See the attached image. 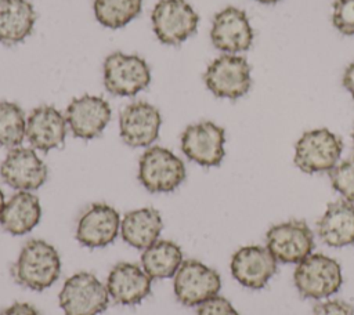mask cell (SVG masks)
Here are the masks:
<instances>
[{
    "label": "cell",
    "instance_id": "cell-1",
    "mask_svg": "<svg viewBox=\"0 0 354 315\" xmlns=\"http://www.w3.org/2000/svg\"><path fill=\"white\" fill-rule=\"evenodd\" d=\"M15 282L35 292H41L57 282L61 258L57 249L43 239L28 240L11 268Z\"/></svg>",
    "mask_w": 354,
    "mask_h": 315
},
{
    "label": "cell",
    "instance_id": "cell-2",
    "mask_svg": "<svg viewBox=\"0 0 354 315\" xmlns=\"http://www.w3.org/2000/svg\"><path fill=\"white\" fill-rule=\"evenodd\" d=\"M293 282L304 298L322 300L339 292L343 283L340 264L322 253L310 254L296 264Z\"/></svg>",
    "mask_w": 354,
    "mask_h": 315
},
{
    "label": "cell",
    "instance_id": "cell-3",
    "mask_svg": "<svg viewBox=\"0 0 354 315\" xmlns=\"http://www.w3.org/2000/svg\"><path fill=\"white\" fill-rule=\"evenodd\" d=\"M343 141L326 127L313 128L301 134L295 145L293 162L307 174L329 173L340 160Z\"/></svg>",
    "mask_w": 354,
    "mask_h": 315
},
{
    "label": "cell",
    "instance_id": "cell-4",
    "mask_svg": "<svg viewBox=\"0 0 354 315\" xmlns=\"http://www.w3.org/2000/svg\"><path fill=\"white\" fill-rule=\"evenodd\" d=\"M184 162L163 146H149L138 162V181L152 193H167L185 180Z\"/></svg>",
    "mask_w": 354,
    "mask_h": 315
},
{
    "label": "cell",
    "instance_id": "cell-5",
    "mask_svg": "<svg viewBox=\"0 0 354 315\" xmlns=\"http://www.w3.org/2000/svg\"><path fill=\"white\" fill-rule=\"evenodd\" d=\"M58 301L64 315H98L106 309L109 293L94 274L82 271L64 282Z\"/></svg>",
    "mask_w": 354,
    "mask_h": 315
},
{
    "label": "cell",
    "instance_id": "cell-6",
    "mask_svg": "<svg viewBox=\"0 0 354 315\" xmlns=\"http://www.w3.org/2000/svg\"><path fill=\"white\" fill-rule=\"evenodd\" d=\"M104 86L112 95L134 97L151 83L147 61L136 54L120 51L109 54L102 66Z\"/></svg>",
    "mask_w": 354,
    "mask_h": 315
},
{
    "label": "cell",
    "instance_id": "cell-7",
    "mask_svg": "<svg viewBox=\"0 0 354 315\" xmlns=\"http://www.w3.org/2000/svg\"><path fill=\"white\" fill-rule=\"evenodd\" d=\"M203 80L209 91L217 98L238 99L250 90V65L242 55L223 54L210 62Z\"/></svg>",
    "mask_w": 354,
    "mask_h": 315
},
{
    "label": "cell",
    "instance_id": "cell-8",
    "mask_svg": "<svg viewBox=\"0 0 354 315\" xmlns=\"http://www.w3.org/2000/svg\"><path fill=\"white\" fill-rule=\"evenodd\" d=\"M151 21L160 43L178 46L196 32L199 15L185 0H159L152 10Z\"/></svg>",
    "mask_w": 354,
    "mask_h": 315
},
{
    "label": "cell",
    "instance_id": "cell-9",
    "mask_svg": "<svg viewBox=\"0 0 354 315\" xmlns=\"http://www.w3.org/2000/svg\"><path fill=\"white\" fill-rule=\"evenodd\" d=\"M173 278L174 296L187 307L201 305L221 289L218 272L198 260H184Z\"/></svg>",
    "mask_w": 354,
    "mask_h": 315
},
{
    "label": "cell",
    "instance_id": "cell-10",
    "mask_svg": "<svg viewBox=\"0 0 354 315\" xmlns=\"http://www.w3.org/2000/svg\"><path fill=\"white\" fill-rule=\"evenodd\" d=\"M267 249L278 262L299 264L313 253L314 235L303 220H289L272 225L266 233Z\"/></svg>",
    "mask_w": 354,
    "mask_h": 315
},
{
    "label": "cell",
    "instance_id": "cell-11",
    "mask_svg": "<svg viewBox=\"0 0 354 315\" xmlns=\"http://www.w3.org/2000/svg\"><path fill=\"white\" fill-rule=\"evenodd\" d=\"M224 144V128L210 120L189 124L181 134L183 153L203 167H214L223 162Z\"/></svg>",
    "mask_w": 354,
    "mask_h": 315
},
{
    "label": "cell",
    "instance_id": "cell-12",
    "mask_svg": "<svg viewBox=\"0 0 354 315\" xmlns=\"http://www.w3.org/2000/svg\"><path fill=\"white\" fill-rule=\"evenodd\" d=\"M253 39L254 32L243 10L228 6L214 15L210 40L217 50L225 54H239L252 47Z\"/></svg>",
    "mask_w": 354,
    "mask_h": 315
},
{
    "label": "cell",
    "instance_id": "cell-13",
    "mask_svg": "<svg viewBox=\"0 0 354 315\" xmlns=\"http://www.w3.org/2000/svg\"><path fill=\"white\" fill-rule=\"evenodd\" d=\"M0 175L14 189L35 191L46 182L48 169L35 149L17 146L1 162Z\"/></svg>",
    "mask_w": 354,
    "mask_h": 315
},
{
    "label": "cell",
    "instance_id": "cell-14",
    "mask_svg": "<svg viewBox=\"0 0 354 315\" xmlns=\"http://www.w3.org/2000/svg\"><path fill=\"white\" fill-rule=\"evenodd\" d=\"M162 116L156 106L136 101L123 108L119 116L120 138L133 148L149 146L159 137Z\"/></svg>",
    "mask_w": 354,
    "mask_h": 315
},
{
    "label": "cell",
    "instance_id": "cell-15",
    "mask_svg": "<svg viewBox=\"0 0 354 315\" xmlns=\"http://www.w3.org/2000/svg\"><path fill=\"white\" fill-rule=\"evenodd\" d=\"M278 261L271 251L259 245L238 249L231 258V274L242 286L253 290L263 289L277 272Z\"/></svg>",
    "mask_w": 354,
    "mask_h": 315
},
{
    "label": "cell",
    "instance_id": "cell-16",
    "mask_svg": "<svg viewBox=\"0 0 354 315\" xmlns=\"http://www.w3.org/2000/svg\"><path fill=\"white\" fill-rule=\"evenodd\" d=\"M112 116L108 101L98 95H82L72 99L65 112L66 123L72 134L82 140L98 137Z\"/></svg>",
    "mask_w": 354,
    "mask_h": 315
},
{
    "label": "cell",
    "instance_id": "cell-17",
    "mask_svg": "<svg viewBox=\"0 0 354 315\" xmlns=\"http://www.w3.org/2000/svg\"><path fill=\"white\" fill-rule=\"evenodd\" d=\"M120 222L116 209L105 203H94L80 216L76 225V239L90 249L105 247L118 238Z\"/></svg>",
    "mask_w": 354,
    "mask_h": 315
},
{
    "label": "cell",
    "instance_id": "cell-18",
    "mask_svg": "<svg viewBox=\"0 0 354 315\" xmlns=\"http://www.w3.org/2000/svg\"><path fill=\"white\" fill-rule=\"evenodd\" d=\"M151 276L134 262H118L106 279L109 297L122 305L140 304L151 293Z\"/></svg>",
    "mask_w": 354,
    "mask_h": 315
},
{
    "label": "cell",
    "instance_id": "cell-19",
    "mask_svg": "<svg viewBox=\"0 0 354 315\" xmlns=\"http://www.w3.org/2000/svg\"><path fill=\"white\" fill-rule=\"evenodd\" d=\"M66 126L65 116L55 106L41 105L26 119V138L35 149L48 152L64 144Z\"/></svg>",
    "mask_w": 354,
    "mask_h": 315
},
{
    "label": "cell",
    "instance_id": "cell-20",
    "mask_svg": "<svg viewBox=\"0 0 354 315\" xmlns=\"http://www.w3.org/2000/svg\"><path fill=\"white\" fill-rule=\"evenodd\" d=\"M317 229L321 240L330 247L354 245V203L344 199L329 203Z\"/></svg>",
    "mask_w": 354,
    "mask_h": 315
},
{
    "label": "cell",
    "instance_id": "cell-21",
    "mask_svg": "<svg viewBox=\"0 0 354 315\" xmlns=\"http://www.w3.org/2000/svg\"><path fill=\"white\" fill-rule=\"evenodd\" d=\"M41 218L39 198L30 191H18L4 204L0 225L11 235L22 236L30 232Z\"/></svg>",
    "mask_w": 354,
    "mask_h": 315
},
{
    "label": "cell",
    "instance_id": "cell-22",
    "mask_svg": "<svg viewBox=\"0 0 354 315\" xmlns=\"http://www.w3.org/2000/svg\"><path fill=\"white\" fill-rule=\"evenodd\" d=\"M162 228L160 213L153 207H141L124 214L120 222V235L129 246L145 250L159 240Z\"/></svg>",
    "mask_w": 354,
    "mask_h": 315
},
{
    "label": "cell",
    "instance_id": "cell-23",
    "mask_svg": "<svg viewBox=\"0 0 354 315\" xmlns=\"http://www.w3.org/2000/svg\"><path fill=\"white\" fill-rule=\"evenodd\" d=\"M36 11L28 0H0V43L14 46L33 30Z\"/></svg>",
    "mask_w": 354,
    "mask_h": 315
},
{
    "label": "cell",
    "instance_id": "cell-24",
    "mask_svg": "<svg viewBox=\"0 0 354 315\" xmlns=\"http://www.w3.org/2000/svg\"><path fill=\"white\" fill-rule=\"evenodd\" d=\"M183 261V250L180 246L165 239L156 240L141 254V267L152 280L174 276Z\"/></svg>",
    "mask_w": 354,
    "mask_h": 315
},
{
    "label": "cell",
    "instance_id": "cell-25",
    "mask_svg": "<svg viewBox=\"0 0 354 315\" xmlns=\"http://www.w3.org/2000/svg\"><path fill=\"white\" fill-rule=\"evenodd\" d=\"M142 0H94L95 19L105 28L120 29L138 17Z\"/></svg>",
    "mask_w": 354,
    "mask_h": 315
},
{
    "label": "cell",
    "instance_id": "cell-26",
    "mask_svg": "<svg viewBox=\"0 0 354 315\" xmlns=\"http://www.w3.org/2000/svg\"><path fill=\"white\" fill-rule=\"evenodd\" d=\"M26 137V116L24 109L11 101L0 102V145L17 148Z\"/></svg>",
    "mask_w": 354,
    "mask_h": 315
},
{
    "label": "cell",
    "instance_id": "cell-27",
    "mask_svg": "<svg viewBox=\"0 0 354 315\" xmlns=\"http://www.w3.org/2000/svg\"><path fill=\"white\" fill-rule=\"evenodd\" d=\"M329 178L333 189L344 200L354 203V156L339 162L329 171Z\"/></svg>",
    "mask_w": 354,
    "mask_h": 315
},
{
    "label": "cell",
    "instance_id": "cell-28",
    "mask_svg": "<svg viewBox=\"0 0 354 315\" xmlns=\"http://www.w3.org/2000/svg\"><path fill=\"white\" fill-rule=\"evenodd\" d=\"M332 23L344 36H354V0H335Z\"/></svg>",
    "mask_w": 354,
    "mask_h": 315
},
{
    "label": "cell",
    "instance_id": "cell-29",
    "mask_svg": "<svg viewBox=\"0 0 354 315\" xmlns=\"http://www.w3.org/2000/svg\"><path fill=\"white\" fill-rule=\"evenodd\" d=\"M196 315H239L232 304L223 296H214L198 305Z\"/></svg>",
    "mask_w": 354,
    "mask_h": 315
},
{
    "label": "cell",
    "instance_id": "cell-30",
    "mask_svg": "<svg viewBox=\"0 0 354 315\" xmlns=\"http://www.w3.org/2000/svg\"><path fill=\"white\" fill-rule=\"evenodd\" d=\"M313 315H354V307L343 300H326L314 307Z\"/></svg>",
    "mask_w": 354,
    "mask_h": 315
},
{
    "label": "cell",
    "instance_id": "cell-31",
    "mask_svg": "<svg viewBox=\"0 0 354 315\" xmlns=\"http://www.w3.org/2000/svg\"><path fill=\"white\" fill-rule=\"evenodd\" d=\"M0 315H41L36 307L29 303H14L4 308Z\"/></svg>",
    "mask_w": 354,
    "mask_h": 315
},
{
    "label": "cell",
    "instance_id": "cell-32",
    "mask_svg": "<svg viewBox=\"0 0 354 315\" xmlns=\"http://www.w3.org/2000/svg\"><path fill=\"white\" fill-rule=\"evenodd\" d=\"M342 83L346 87V90L350 93L353 101H354V62L347 65V68L343 72Z\"/></svg>",
    "mask_w": 354,
    "mask_h": 315
},
{
    "label": "cell",
    "instance_id": "cell-33",
    "mask_svg": "<svg viewBox=\"0 0 354 315\" xmlns=\"http://www.w3.org/2000/svg\"><path fill=\"white\" fill-rule=\"evenodd\" d=\"M4 204H6V198H4V193H3V191L0 188V216H1V211L4 209Z\"/></svg>",
    "mask_w": 354,
    "mask_h": 315
},
{
    "label": "cell",
    "instance_id": "cell-34",
    "mask_svg": "<svg viewBox=\"0 0 354 315\" xmlns=\"http://www.w3.org/2000/svg\"><path fill=\"white\" fill-rule=\"evenodd\" d=\"M254 1L261 3V4H275V3H278L279 0H254Z\"/></svg>",
    "mask_w": 354,
    "mask_h": 315
},
{
    "label": "cell",
    "instance_id": "cell-35",
    "mask_svg": "<svg viewBox=\"0 0 354 315\" xmlns=\"http://www.w3.org/2000/svg\"><path fill=\"white\" fill-rule=\"evenodd\" d=\"M351 140H353V148H354V130H353V133H351Z\"/></svg>",
    "mask_w": 354,
    "mask_h": 315
}]
</instances>
